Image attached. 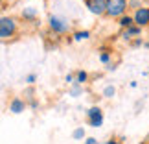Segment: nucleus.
<instances>
[{
  "label": "nucleus",
  "instance_id": "f257e3e1",
  "mask_svg": "<svg viewBox=\"0 0 149 144\" xmlns=\"http://www.w3.org/2000/svg\"><path fill=\"white\" fill-rule=\"evenodd\" d=\"M19 33V20L11 15H4L0 19V39L2 41H9Z\"/></svg>",
  "mask_w": 149,
  "mask_h": 144
},
{
  "label": "nucleus",
  "instance_id": "f03ea898",
  "mask_svg": "<svg viewBox=\"0 0 149 144\" xmlns=\"http://www.w3.org/2000/svg\"><path fill=\"white\" fill-rule=\"evenodd\" d=\"M129 9V0H107V17L109 19H120V17L127 15Z\"/></svg>",
  "mask_w": 149,
  "mask_h": 144
},
{
  "label": "nucleus",
  "instance_id": "7ed1b4c3",
  "mask_svg": "<svg viewBox=\"0 0 149 144\" xmlns=\"http://www.w3.org/2000/svg\"><path fill=\"white\" fill-rule=\"evenodd\" d=\"M48 30L54 35H68L70 22L66 19H63V17H59V15H50L48 17Z\"/></svg>",
  "mask_w": 149,
  "mask_h": 144
},
{
  "label": "nucleus",
  "instance_id": "20e7f679",
  "mask_svg": "<svg viewBox=\"0 0 149 144\" xmlns=\"http://www.w3.org/2000/svg\"><path fill=\"white\" fill-rule=\"evenodd\" d=\"M85 117H87V122L90 128H101L103 126V120H105V114H103L101 107L100 105H92L87 109V113H85Z\"/></svg>",
  "mask_w": 149,
  "mask_h": 144
},
{
  "label": "nucleus",
  "instance_id": "39448f33",
  "mask_svg": "<svg viewBox=\"0 0 149 144\" xmlns=\"http://www.w3.org/2000/svg\"><path fill=\"white\" fill-rule=\"evenodd\" d=\"M83 4L96 17H103L107 13V0H83Z\"/></svg>",
  "mask_w": 149,
  "mask_h": 144
},
{
  "label": "nucleus",
  "instance_id": "423d86ee",
  "mask_svg": "<svg viewBox=\"0 0 149 144\" xmlns=\"http://www.w3.org/2000/svg\"><path fill=\"white\" fill-rule=\"evenodd\" d=\"M133 19H134L136 26L149 28V8H147V6H140L138 9L133 11Z\"/></svg>",
  "mask_w": 149,
  "mask_h": 144
},
{
  "label": "nucleus",
  "instance_id": "0eeeda50",
  "mask_svg": "<svg viewBox=\"0 0 149 144\" xmlns=\"http://www.w3.org/2000/svg\"><path fill=\"white\" fill-rule=\"evenodd\" d=\"M26 109H28V102L20 96H13L8 103V111L11 114H20V113H24Z\"/></svg>",
  "mask_w": 149,
  "mask_h": 144
},
{
  "label": "nucleus",
  "instance_id": "6e6552de",
  "mask_svg": "<svg viewBox=\"0 0 149 144\" xmlns=\"http://www.w3.org/2000/svg\"><path fill=\"white\" fill-rule=\"evenodd\" d=\"M92 37V33L90 30H76L70 33V37L66 39L68 43H81V41H88V39Z\"/></svg>",
  "mask_w": 149,
  "mask_h": 144
},
{
  "label": "nucleus",
  "instance_id": "1a4fd4ad",
  "mask_svg": "<svg viewBox=\"0 0 149 144\" xmlns=\"http://www.w3.org/2000/svg\"><path fill=\"white\" fill-rule=\"evenodd\" d=\"M140 35H142V28H140V26H136V24L122 32V39H123V41H127V43H133L134 39H136V37H140Z\"/></svg>",
  "mask_w": 149,
  "mask_h": 144
},
{
  "label": "nucleus",
  "instance_id": "9d476101",
  "mask_svg": "<svg viewBox=\"0 0 149 144\" xmlns=\"http://www.w3.org/2000/svg\"><path fill=\"white\" fill-rule=\"evenodd\" d=\"M20 17H22V20H24V22H37L39 11L35 8H31V6H28V8H22Z\"/></svg>",
  "mask_w": 149,
  "mask_h": 144
},
{
  "label": "nucleus",
  "instance_id": "9b49d317",
  "mask_svg": "<svg viewBox=\"0 0 149 144\" xmlns=\"http://www.w3.org/2000/svg\"><path fill=\"white\" fill-rule=\"evenodd\" d=\"M100 63H103L105 67L109 65H112V50H109V48H100Z\"/></svg>",
  "mask_w": 149,
  "mask_h": 144
},
{
  "label": "nucleus",
  "instance_id": "f8f14e48",
  "mask_svg": "<svg viewBox=\"0 0 149 144\" xmlns=\"http://www.w3.org/2000/svg\"><path fill=\"white\" fill-rule=\"evenodd\" d=\"M118 26H120V30H127V28H131V26H134V19H133V15H123V17H120L118 19Z\"/></svg>",
  "mask_w": 149,
  "mask_h": 144
},
{
  "label": "nucleus",
  "instance_id": "ddd939ff",
  "mask_svg": "<svg viewBox=\"0 0 149 144\" xmlns=\"http://www.w3.org/2000/svg\"><path fill=\"white\" fill-rule=\"evenodd\" d=\"M88 79H90V74H88L87 70H83V68L76 70V83L85 85V83H88Z\"/></svg>",
  "mask_w": 149,
  "mask_h": 144
},
{
  "label": "nucleus",
  "instance_id": "4468645a",
  "mask_svg": "<svg viewBox=\"0 0 149 144\" xmlns=\"http://www.w3.org/2000/svg\"><path fill=\"white\" fill-rule=\"evenodd\" d=\"M83 94V85H79V83H74L68 87V96H72V98H77V96H81Z\"/></svg>",
  "mask_w": 149,
  "mask_h": 144
},
{
  "label": "nucleus",
  "instance_id": "2eb2a0df",
  "mask_svg": "<svg viewBox=\"0 0 149 144\" xmlns=\"http://www.w3.org/2000/svg\"><path fill=\"white\" fill-rule=\"evenodd\" d=\"M72 139L74 140H85V139H87V133H85L83 126H77V128L72 131Z\"/></svg>",
  "mask_w": 149,
  "mask_h": 144
},
{
  "label": "nucleus",
  "instance_id": "dca6fc26",
  "mask_svg": "<svg viewBox=\"0 0 149 144\" xmlns=\"http://www.w3.org/2000/svg\"><path fill=\"white\" fill-rule=\"evenodd\" d=\"M101 96L107 98V100L114 98V96H116V87H114V85H105V87H103V91H101Z\"/></svg>",
  "mask_w": 149,
  "mask_h": 144
},
{
  "label": "nucleus",
  "instance_id": "f3484780",
  "mask_svg": "<svg viewBox=\"0 0 149 144\" xmlns=\"http://www.w3.org/2000/svg\"><path fill=\"white\" fill-rule=\"evenodd\" d=\"M37 79H39L37 74H35V72H30V74H26V76H24V83H26V85H35Z\"/></svg>",
  "mask_w": 149,
  "mask_h": 144
},
{
  "label": "nucleus",
  "instance_id": "a211bd4d",
  "mask_svg": "<svg viewBox=\"0 0 149 144\" xmlns=\"http://www.w3.org/2000/svg\"><path fill=\"white\" fill-rule=\"evenodd\" d=\"M65 83L70 87V85H74L76 83V72H68L66 76H65Z\"/></svg>",
  "mask_w": 149,
  "mask_h": 144
},
{
  "label": "nucleus",
  "instance_id": "6ab92c4d",
  "mask_svg": "<svg viewBox=\"0 0 149 144\" xmlns=\"http://www.w3.org/2000/svg\"><path fill=\"white\" fill-rule=\"evenodd\" d=\"M144 43H146V41H144L142 37H136L134 41L131 43V46H133V48H138V46H144Z\"/></svg>",
  "mask_w": 149,
  "mask_h": 144
},
{
  "label": "nucleus",
  "instance_id": "aec40b11",
  "mask_svg": "<svg viewBox=\"0 0 149 144\" xmlns=\"http://www.w3.org/2000/svg\"><path fill=\"white\" fill-rule=\"evenodd\" d=\"M28 107L37 109L39 107V100H35V98H28Z\"/></svg>",
  "mask_w": 149,
  "mask_h": 144
},
{
  "label": "nucleus",
  "instance_id": "412c9836",
  "mask_svg": "<svg viewBox=\"0 0 149 144\" xmlns=\"http://www.w3.org/2000/svg\"><path fill=\"white\" fill-rule=\"evenodd\" d=\"M83 144H100V140L96 139V137H87V139L83 140Z\"/></svg>",
  "mask_w": 149,
  "mask_h": 144
},
{
  "label": "nucleus",
  "instance_id": "4be33fe9",
  "mask_svg": "<svg viewBox=\"0 0 149 144\" xmlns=\"http://www.w3.org/2000/svg\"><path fill=\"white\" fill-rule=\"evenodd\" d=\"M105 144H122V140H118V139H109V140H105Z\"/></svg>",
  "mask_w": 149,
  "mask_h": 144
},
{
  "label": "nucleus",
  "instance_id": "5701e85b",
  "mask_svg": "<svg viewBox=\"0 0 149 144\" xmlns=\"http://www.w3.org/2000/svg\"><path fill=\"white\" fill-rule=\"evenodd\" d=\"M144 46H146V48H149V41H146V43H144Z\"/></svg>",
  "mask_w": 149,
  "mask_h": 144
},
{
  "label": "nucleus",
  "instance_id": "b1692460",
  "mask_svg": "<svg viewBox=\"0 0 149 144\" xmlns=\"http://www.w3.org/2000/svg\"><path fill=\"white\" fill-rule=\"evenodd\" d=\"M146 76H147V78H149V70H147V72H146Z\"/></svg>",
  "mask_w": 149,
  "mask_h": 144
},
{
  "label": "nucleus",
  "instance_id": "393cba45",
  "mask_svg": "<svg viewBox=\"0 0 149 144\" xmlns=\"http://www.w3.org/2000/svg\"><path fill=\"white\" fill-rule=\"evenodd\" d=\"M146 2H147V4H149V0H146Z\"/></svg>",
  "mask_w": 149,
  "mask_h": 144
},
{
  "label": "nucleus",
  "instance_id": "a878e982",
  "mask_svg": "<svg viewBox=\"0 0 149 144\" xmlns=\"http://www.w3.org/2000/svg\"><path fill=\"white\" fill-rule=\"evenodd\" d=\"M147 144H149V140H147Z\"/></svg>",
  "mask_w": 149,
  "mask_h": 144
}]
</instances>
